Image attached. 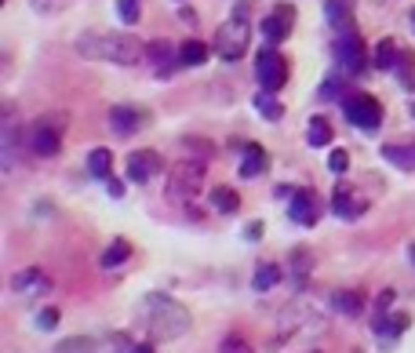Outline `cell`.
<instances>
[{
    "mask_svg": "<svg viewBox=\"0 0 415 353\" xmlns=\"http://www.w3.org/2000/svg\"><path fill=\"white\" fill-rule=\"evenodd\" d=\"M142 325H146V335L153 342H172V339H182L189 328H194V317H189V310L164 295V292H149L142 299Z\"/></svg>",
    "mask_w": 415,
    "mask_h": 353,
    "instance_id": "1",
    "label": "cell"
},
{
    "mask_svg": "<svg viewBox=\"0 0 415 353\" xmlns=\"http://www.w3.org/2000/svg\"><path fill=\"white\" fill-rule=\"evenodd\" d=\"M77 51L84 58H99V62H120V66H135L146 55V44L132 33H84L77 41Z\"/></svg>",
    "mask_w": 415,
    "mask_h": 353,
    "instance_id": "2",
    "label": "cell"
},
{
    "mask_svg": "<svg viewBox=\"0 0 415 353\" xmlns=\"http://www.w3.org/2000/svg\"><path fill=\"white\" fill-rule=\"evenodd\" d=\"M62 124H66V117L62 113H44L33 127H29V149H33L37 157H55L62 149Z\"/></svg>",
    "mask_w": 415,
    "mask_h": 353,
    "instance_id": "3",
    "label": "cell"
},
{
    "mask_svg": "<svg viewBox=\"0 0 415 353\" xmlns=\"http://www.w3.org/2000/svg\"><path fill=\"white\" fill-rule=\"evenodd\" d=\"M342 110H346V120L354 124V127H361V132H375V127L382 124L379 99H372V95H364V91L342 95Z\"/></svg>",
    "mask_w": 415,
    "mask_h": 353,
    "instance_id": "4",
    "label": "cell"
},
{
    "mask_svg": "<svg viewBox=\"0 0 415 353\" xmlns=\"http://www.w3.org/2000/svg\"><path fill=\"white\" fill-rule=\"evenodd\" d=\"M204 186V160H182L168 179V201H189Z\"/></svg>",
    "mask_w": 415,
    "mask_h": 353,
    "instance_id": "5",
    "label": "cell"
},
{
    "mask_svg": "<svg viewBox=\"0 0 415 353\" xmlns=\"http://www.w3.org/2000/svg\"><path fill=\"white\" fill-rule=\"evenodd\" d=\"M215 51H219V58H226V62L244 58V51H248V26H244V15H237L233 22H226V26L215 33Z\"/></svg>",
    "mask_w": 415,
    "mask_h": 353,
    "instance_id": "6",
    "label": "cell"
},
{
    "mask_svg": "<svg viewBox=\"0 0 415 353\" xmlns=\"http://www.w3.org/2000/svg\"><path fill=\"white\" fill-rule=\"evenodd\" d=\"M255 77H259V88L263 91H280L284 80H288V62H284L280 51H259V58H255Z\"/></svg>",
    "mask_w": 415,
    "mask_h": 353,
    "instance_id": "7",
    "label": "cell"
},
{
    "mask_svg": "<svg viewBox=\"0 0 415 353\" xmlns=\"http://www.w3.org/2000/svg\"><path fill=\"white\" fill-rule=\"evenodd\" d=\"M335 62L346 70V73H361L364 70V44L361 37L354 33V29H342V33L335 37Z\"/></svg>",
    "mask_w": 415,
    "mask_h": 353,
    "instance_id": "8",
    "label": "cell"
},
{
    "mask_svg": "<svg viewBox=\"0 0 415 353\" xmlns=\"http://www.w3.org/2000/svg\"><path fill=\"white\" fill-rule=\"evenodd\" d=\"M288 218L299 222V226H317V218H321V201H317L313 189H292Z\"/></svg>",
    "mask_w": 415,
    "mask_h": 353,
    "instance_id": "9",
    "label": "cell"
},
{
    "mask_svg": "<svg viewBox=\"0 0 415 353\" xmlns=\"http://www.w3.org/2000/svg\"><path fill=\"white\" fill-rule=\"evenodd\" d=\"M161 168H164V160L153 149H135L127 157V179L132 182H149L153 175H161Z\"/></svg>",
    "mask_w": 415,
    "mask_h": 353,
    "instance_id": "10",
    "label": "cell"
},
{
    "mask_svg": "<svg viewBox=\"0 0 415 353\" xmlns=\"http://www.w3.org/2000/svg\"><path fill=\"white\" fill-rule=\"evenodd\" d=\"M411 58H415L411 51H408V55L397 51V44L387 37V41H379V44H375V58H372V62H375L379 70H401V73H411Z\"/></svg>",
    "mask_w": 415,
    "mask_h": 353,
    "instance_id": "11",
    "label": "cell"
},
{
    "mask_svg": "<svg viewBox=\"0 0 415 353\" xmlns=\"http://www.w3.org/2000/svg\"><path fill=\"white\" fill-rule=\"evenodd\" d=\"M292 22H295V8L280 4V8L273 11V15H266V19H263V37H266L270 44H280L284 37H288Z\"/></svg>",
    "mask_w": 415,
    "mask_h": 353,
    "instance_id": "12",
    "label": "cell"
},
{
    "mask_svg": "<svg viewBox=\"0 0 415 353\" xmlns=\"http://www.w3.org/2000/svg\"><path fill=\"white\" fill-rule=\"evenodd\" d=\"M332 211L339 215V218H361L364 211H368V204H364V197L361 194H354L346 182L335 189V197H332Z\"/></svg>",
    "mask_w": 415,
    "mask_h": 353,
    "instance_id": "13",
    "label": "cell"
},
{
    "mask_svg": "<svg viewBox=\"0 0 415 353\" xmlns=\"http://www.w3.org/2000/svg\"><path fill=\"white\" fill-rule=\"evenodd\" d=\"M48 288H51V280H48L37 266L19 270V273L11 277V292H19V295H44Z\"/></svg>",
    "mask_w": 415,
    "mask_h": 353,
    "instance_id": "14",
    "label": "cell"
},
{
    "mask_svg": "<svg viewBox=\"0 0 415 353\" xmlns=\"http://www.w3.org/2000/svg\"><path fill=\"white\" fill-rule=\"evenodd\" d=\"M408 328V317L404 313H387V310H375V320H372V332L379 335V339H387V342H394L401 332Z\"/></svg>",
    "mask_w": 415,
    "mask_h": 353,
    "instance_id": "15",
    "label": "cell"
},
{
    "mask_svg": "<svg viewBox=\"0 0 415 353\" xmlns=\"http://www.w3.org/2000/svg\"><path fill=\"white\" fill-rule=\"evenodd\" d=\"M142 124H146V117L139 110H132V106H113L110 110V127L117 135H132V132H139Z\"/></svg>",
    "mask_w": 415,
    "mask_h": 353,
    "instance_id": "16",
    "label": "cell"
},
{
    "mask_svg": "<svg viewBox=\"0 0 415 353\" xmlns=\"http://www.w3.org/2000/svg\"><path fill=\"white\" fill-rule=\"evenodd\" d=\"M266 164H270V157H266L263 146L248 142V146L241 149V175H244V179H259V175L266 172Z\"/></svg>",
    "mask_w": 415,
    "mask_h": 353,
    "instance_id": "17",
    "label": "cell"
},
{
    "mask_svg": "<svg viewBox=\"0 0 415 353\" xmlns=\"http://www.w3.org/2000/svg\"><path fill=\"white\" fill-rule=\"evenodd\" d=\"M325 19L332 29H350V22H354V0H325Z\"/></svg>",
    "mask_w": 415,
    "mask_h": 353,
    "instance_id": "18",
    "label": "cell"
},
{
    "mask_svg": "<svg viewBox=\"0 0 415 353\" xmlns=\"http://www.w3.org/2000/svg\"><path fill=\"white\" fill-rule=\"evenodd\" d=\"M146 58L153 62V70L164 77V73L175 66V44H168V41H153V44H146Z\"/></svg>",
    "mask_w": 415,
    "mask_h": 353,
    "instance_id": "19",
    "label": "cell"
},
{
    "mask_svg": "<svg viewBox=\"0 0 415 353\" xmlns=\"http://www.w3.org/2000/svg\"><path fill=\"white\" fill-rule=\"evenodd\" d=\"M110 168H113V153H110L106 146H99V149L88 153V175H91V179L106 182V179H110Z\"/></svg>",
    "mask_w": 415,
    "mask_h": 353,
    "instance_id": "20",
    "label": "cell"
},
{
    "mask_svg": "<svg viewBox=\"0 0 415 353\" xmlns=\"http://www.w3.org/2000/svg\"><path fill=\"white\" fill-rule=\"evenodd\" d=\"M382 157H387L394 168H401V172H411L415 168V149L404 146V142H387V146H382Z\"/></svg>",
    "mask_w": 415,
    "mask_h": 353,
    "instance_id": "21",
    "label": "cell"
},
{
    "mask_svg": "<svg viewBox=\"0 0 415 353\" xmlns=\"http://www.w3.org/2000/svg\"><path fill=\"white\" fill-rule=\"evenodd\" d=\"M208 201H211V208H215L219 215H233V211L241 208V197L233 194L230 186H215L211 194H208Z\"/></svg>",
    "mask_w": 415,
    "mask_h": 353,
    "instance_id": "22",
    "label": "cell"
},
{
    "mask_svg": "<svg viewBox=\"0 0 415 353\" xmlns=\"http://www.w3.org/2000/svg\"><path fill=\"white\" fill-rule=\"evenodd\" d=\"M277 280H280V270L273 266V263H263L259 270H255V277H251V292H273L277 288Z\"/></svg>",
    "mask_w": 415,
    "mask_h": 353,
    "instance_id": "23",
    "label": "cell"
},
{
    "mask_svg": "<svg viewBox=\"0 0 415 353\" xmlns=\"http://www.w3.org/2000/svg\"><path fill=\"white\" fill-rule=\"evenodd\" d=\"M306 142H310L313 149L328 146V142H332V124H328L325 117H313V120H310V127H306Z\"/></svg>",
    "mask_w": 415,
    "mask_h": 353,
    "instance_id": "24",
    "label": "cell"
},
{
    "mask_svg": "<svg viewBox=\"0 0 415 353\" xmlns=\"http://www.w3.org/2000/svg\"><path fill=\"white\" fill-rule=\"evenodd\" d=\"M127 259H132V244H127V241H113V244L106 248V255H103V270H117V266H124Z\"/></svg>",
    "mask_w": 415,
    "mask_h": 353,
    "instance_id": "25",
    "label": "cell"
},
{
    "mask_svg": "<svg viewBox=\"0 0 415 353\" xmlns=\"http://www.w3.org/2000/svg\"><path fill=\"white\" fill-rule=\"evenodd\" d=\"M204 58H208V44H201V41H186L179 48V62H182V66H201Z\"/></svg>",
    "mask_w": 415,
    "mask_h": 353,
    "instance_id": "26",
    "label": "cell"
},
{
    "mask_svg": "<svg viewBox=\"0 0 415 353\" xmlns=\"http://www.w3.org/2000/svg\"><path fill=\"white\" fill-rule=\"evenodd\" d=\"M255 110H259L266 120H280L284 117V106L273 99V91H259V95H255Z\"/></svg>",
    "mask_w": 415,
    "mask_h": 353,
    "instance_id": "27",
    "label": "cell"
},
{
    "mask_svg": "<svg viewBox=\"0 0 415 353\" xmlns=\"http://www.w3.org/2000/svg\"><path fill=\"white\" fill-rule=\"evenodd\" d=\"M332 302H335L339 313H350V317L361 313V295L357 292H332Z\"/></svg>",
    "mask_w": 415,
    "mask_h": 353,
    "instance_id": "28",
    "label": "cell"
},
{
    "mask_svg": "<svg viewBox=\"0 0 415 353\" xmlns=\"http://www.w3.org/2000/svg\"><path fill=\"white\" fill-rule=\"evenodd\" d=\"M139 11H142V0H117V15H120L124 26H135Z\"/></svg>",
    "mask_w": 415,
    "mask_h": 353,
    "instance_id": "29",
    "label": "cell"
},
{
    "mask_svg": "<svg viewBox=\"0 0 415 353\" xmlns=\"http://www.w3.org/2000/svg\"><path fill=\"white\" fill-rule=\"evenodd\" d=\"M15 149H19V132H15V124L8 120L4 124V168L15 164Z\"/></svg>",
    "mask_w": 415,
    "mask_h": 353,
    "instance_id": "30",
    "label": "cell"
},
{
    "mask_svg": "<svg viewBox=\"0 0 415 353\" xmlns=\"http://www.w3.org/2000/svg\"><path fill=\"white\" fill-rule=\"evenodd\" d=\"M219 353H255V349H251L241 335H226V339L219 342Z\"/></svg>",
    "mask_w": 415,
    "mask_h": 353,
    "instance_id": "31",
    "label": "cell"
},
{
    "mask_svg": "<svg viewBox=\"0 0 415 353\" xmlns=\"http://www.w3.org/2000/svg\"><path fill=\"white\" fill-rule=\"evenodd\" d=\"M328 168H332L335 175H342V172L350 168V153H346V149H332V153H328Z\"/></svg>",
    "mask_w": 415,
    "mask_h": 353,
    "instance_id": "32",
    "label": "cell"
},
{
    "mask_svg": "<svg viewBox=\"0 0 415 353\" xmlns=\"http://www.w3.org/2000/svg\"><path fill=\"white\" fill-rule=\"evenodd\" d=\"M58 320H62L58 310H41V313H37V328H41V332H55Z\"/></svg>",
    "mask_w": 415,
    "mask_h": 353,
    "instance_id": "33",
    "label": "cell"
},
{
    "mask_svg": "<svg viewBox=\"0 0 415 353\" xmlns=\"http://www.w3.org/2000/svg\"><path fill=\"white\" fill-rule=\"evenodd\" d=\"M117 353H153V346L149 342H127V339H120V349Z\"/></svg>",
    "mask_w": 415,
    "mask_h": 353,
    "instance_id": "34",
    "label": "cell"
},
{
    "mask_svg": "<svg viewBox=\"0 0 415 353\" xmlns=\"http://www.w3.org/2000/svg\"><path fill=\"white\" fill-rule=\"evenodd\" d=\"M335 95H339V80H335V77H328V80H325V88H321V99H335Z\"/></svg>",
    "mask_w": 415,
    "mask_h": 353,
    "instance_id": "35",
    "label": "cell"
},
{
    "mask_svg": "<svg viewBox=\"0 0 415 353\" xmlns=\"http://www.w3.org/2000/svg\"><path fill=\"white\" fill-rule=\"evenodd\" d=\"M244 237H248V241H259V237H263V222H248Z\"/></svg>",
    "mask_w": 415,
    "mask_h": 353,
    "instance_id": "36",
    "label": "cell"
},
{
    "mask_svg": "<svg viewBox=\"0 0 415 353\" xmlns=\"http://www.w3.org/2000/svg\"><path fill=\"white\" fill-rule=\"evenodd\" d=\"M106 189H110V197H124V186L113 182V179H106Z\"/></svg>",
    "mask_w": 415,
    "mask_h": 353,
    "instance_id": "37",
    "label": "cell"
},
{
    "mask_svg": "<svg viewBox=\"0 0 415 353\" xmlns=\"http://www.w3.org/2000/svg\"><path fill=\"white\" fill-rule=\"evenodd\" d=\"M408 255H411V263H415V244H411V248H408Z\"/></svg>",
    "mask_w": 415,
    "mask_h": 353,
    "instance_id": "38",
    "label": "cell"
},
{
    "mask_svg": "<svg viewBox=\"0 0 415 353\" xmlns=\"http://www.w3.org/2000/svg\"><path fill=\"white\" fill-rule=\"evenodd\" d=\"M411 117H415V102H411Z\"/></svg>",
    "mask_w": 415,
    "mask_h": 353,
    "instance_id": "39",
    "label": "cell"
},
{
    "mask_svg": "<svg viewBox=\"0 0 415 353\" xmlns=\"http://www.w3.org/2000/svg\"><path fill=\"white\" fill-rule=\"evenodd\" d=\"M411 26H415V11H411Z\"/></svg>",
    "mask_w": 415,
    "mask_h": 353,
    "instance_id": "40",
    "label": "cell"
},
{
    "mask_svg": "<svg viewBox=\"0 0 415 353\" xmlns=\"http://www.w3.org/2000/svg\"><path fill=\"white\" fill-rule=\"evenodd\" d=\"M313 353H321V349H313Z\"/></svg>",
    "mask_w": 415,
    "mask_h": 353,
    "instance_id": "41",
    "label": "cell"
},
{
    "mask_svg": "<svg viewBox=\"0 0 415 353\" xmlns=\"http://www.w3.org/2000/svg\"><path fill=\"white\" fill-rule=\"evenodd\" d=\"M354 353H361V349H354Z\"/></svg>",
    "mask_w": 415,
    "mask_h": 353,
    "instance_id": "42",
    "label": "cell"
}]
</instances>
